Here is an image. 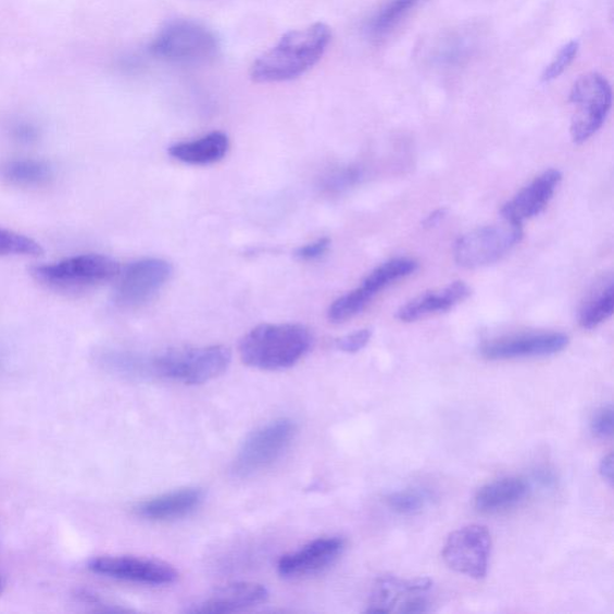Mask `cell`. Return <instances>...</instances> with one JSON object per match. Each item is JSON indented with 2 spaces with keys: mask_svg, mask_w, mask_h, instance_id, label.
I'll return each mask as SVG.
<instances>
[{
  "mask_svg": "<svg viewBox=\"0 0 614 614\" xmlns=\"http://www.w3.org/2000/svg\"><path fill=\"white\" fill-rule=\"evenodd\" d=\"M330 41L331 30L321 22L289 32L253 63L251 77L258 84H279L304 75L322 60Z\"/></svg>",
  "mask_w": 614,
  "mask_h": 614,
  "instance_id": "cell-1",
  "label": "cell"
},
{
  "mask_svg": "<svg viewBox=\"0 0 614 614\" xmlns=\"http://www.w3.org/2000/svg\"><path fill=\"white\" fill-rule=\"evenodd\" d=\"M312 344L310 330L301 324H261L240 341L239 353L248 366L277 371L295 366Z\"/></svg>",
  "mask_w": 614,
  "mask_h": 614,
  "instance_id": "cell-2",
  "label": "cell"
},
{
  "mask_svg": "<svg viewBox=\"0 0 614 614\" xmlns=\"http://www.w3.org/2000/svg\"><path fill=\"white\" fill-rule=\"evenodd\" d=\"M231 354L224 346L171 349L149 358L150 374L187 386L204 385L222 376Z\"/></svg>",
  "mask_w": 614,
  "mask_h": 614,
  "instance_id": "cell-3",
  "label": "cell"
},
{
  "mask_svg": "<svg viewBox=\"0 0 614 614\" xmlns=\"http://www.w3.org/2000/svg\"><path fill=\"white\" fill-rule=\"evenodd\" d=\"M220 50L215 34L199 22L177 20L162 28L150 52L159 60L183 65L211 62Z\"/></svg>",
  "mask_w": 614,
  "mask_h": 614,
  "instance_id": "cell-4",
  "label": "cell"
},
{
  "mask_svg": "<svg viewBox=\"0 0 614 614\" xmlns=\"http://www.w3.org/2000/svg\"><path fill=\"white\" fill-rule=\"evenodd\" d=\"M296 433L297 426L289 419H277L258 428L239 449L231 473L237 478H250L271 467L291 446Z\"/></svg>",
  "mask_w": 614,
  "mask_h": 614,
  "instance_id": "cell-5",
  "label": "cell"
},
{
  "mask_svg": "<svg viewBox=\"0 0 614 614\" xmlns=\"http://www.w3.org/2000/svg\"><path fill=\"white\" fill-rule=\"evenodd\" d=\"M121 274L117 262L102 254H80L32 270L34 279L54 289H78L96 286Z\"/></svg>",
  "mask_w": 614,
  "mask_h": 614,
  "instance_id": "cell-6",
  "label": "cell"
},
{
  "mask_svg": "<svg viewBox=\"0 0 614 614\" xmlns=\"http://www.w3.org/2000/svg\"><path fill=\"white\" fill-rule=\"evenodd\" d=\"M574 108L571 135L576 145L585 143L605 123L612 106L609 80L597 73L579 77L571 92Z\"/></svg>",
  "mask_w": 614,
  "mask_h": 614,
  "instance_id": "cell-7",
  "label": "cell"
},
{
  "mask_svg": "<svg viewBox=\"0 0 614 614\" xmlns=\"http://www.w3.org/2000/svg\"><path fill=\"white\" fill-rule=\"evenodd\" d=\"M523 236V227L509 222L472 230L458 240L455 261L467 270L493 264L512 251Z\"/></svg>",
  "mask_w": 614,
  "mask_h": 614,
  "instance_id": "cell-8",
  "label": "cell"
},
{
  "mask_svg": "<svg viewBox=\"0 0 614 614\" xmlns=\"http://www.w3.org/2000/svg\"><path fill=\"white\" fill-rule=\"evenodd\" d=\"M491 548L489 529L471 525L451 532L444 544L443 559L450 569L480 579L488 574Z\"/></svg>",
  "mask_w": 614,
  "mask_h": 614,
  "instance_id": "cell-9",
  "label": "cell"
},
{
  "mask_svg": "<svg viewBox=\"0 0 614 614\" xmlns=\"http://www.w3.org/2000/svg\"><path fill=\"white\" fill-rule=\"evenodd\" d=\"M431 578L402 579L385 576L378 579L371 596L367 613H426L431 610L427 594Z\"/></svg>",
  "mask_w": 614,
  "mask_h": 614,
  "instance_id": "cell-10",
  "label": "cell"
},
{
  "mask_svg": "<svg viewBox=\"0 0 614 614\" xmlns=\"http://www.w3.org/2000/svg\"><path fill=\"white\" fill-rule=\"evenodd\" d=\"M172 274V265L160 259H146L127 265L115 287V303L123 308L148 303L170 281Z\"/></svg>",
  "mask_w": 614,
  "mask_h": 614,
  "instance_id": "cell-11",
  "label": "cell"
},
{
  "mask_svg": "<svg viewBox=\"0 0 614 614\" xmlns=\"http://www.w3.org/2000/svg\"><path fill=\"white\" fill-rule=\"evenodd\" d=\"M88 567L98 575L147 586L171 585L178 578L175 567L167 563L129 555H103L91 560Z\"/></svg>",
  "mask_w": 614,
  "mask_h": 614,
  "instance_id": "cell-12",
  "label": "cell"
},
{
  "mask_svg": "<svg viewBox=\"0 0 614 614\" xmlns=\"http://www.w3.org/2000/svg\"><path fill=\"white\" fill-rule=\"evenodd\" d=\"M569 338L565 334H525L486 342L480 352L489 361H508V359L557 354L565 350Z\"/></svg>",
  "mask_w": 614,
  "mask_h": 614,
  "instance_id": "cell-13",
  "label": "cell"
},
{
  "mask_svg": "<svg viewBox=\"0 0 614 614\" xmlns=\"http://www.w3.org/2000/svg\"><path fill=\"white\" fill-rule=\"evenodd\" d=\"M562 178L559 170L543 172L502 208L505 222L523 226L526 220L539 215L548 206Z\"/></svg>",
  "mask_w": 614,
  "mask_h": 614,
  "instance_id": "cell-14",
  "label": "cell"
},
{
  "mask_svg": "<svg viewBox=\"0 0 614 614\" xmlns=\"http://www.w3.org/2000/svg\"><path fill=\"white\" fill-rule=\"evenodd\" d=\"M343 549L344 541L341 538H321L296 552L284 555L277 565V571L287 578L315 574L338 560Z\"/></svg>",
  "mask_w": 614,
  "mask_h": 614,
  "instance_id": "cell-15",
  "label": "cell"
},
{
  "mask_svg": "<svg viewBox=\"0 0 614 614\" xmlns=\"http://www.w3.org/2000/svg\"><path fill=\"white\" fill-rule=\"evenodd\" d=\"M266 598H268V590L262 585L253 582L230 584L197 601L187 612L192 614L234 613L260 605Z\"/></svg>",
  "mask_w": 614,
  "mask_h": 614,
  "instance_id": "cell-16",
  "label": "cell"
},
{
  "mask_svg": "<svg viewBox=\"0 0 614 614\" xmlns=\"http://www.w3.org/2000/svg\"><path fill=\"white\" fill-rule=\"evenodd\" d=\"M472 295L471 287L463 281H456L439 292H427L414 298L398 311L402 322H415L438 312H446L462 303Z\"/></svg>",
  "mask_w": 614,
  "mask_h": 614,
  "instance_id": "cell-17",
  "label": "cell"
},
{
  "mask_svg": "<svg viewBox=\"0 0 614 614\" xmlns=\"http://www.w3.org/2000/svg\"><path fill=\"white\" fill-rule=\"evenodd\" d=\"M200 489H184L159 496L136 506V514L150 521H170L189 515L203 501Z\"/></svg>",
  "mask_w": 614,
  "mask_h": 614,
  "instance_id": "cell-18",
  "label": "cell"
},
{
  "mask_svg": "<svg viewBox=\"0 0 614 614\" xmlns=\"http://www.w3.org/2000/svg\"><path fill=\"white\" fill-rule=\"evenodd\" d=\"M229 149L226 134L214 131L197 140L180 142L168 149L170 155L184 164L205 166L223 160Z\"/></svg>",
  "mask_w": 614,
  "mask_h": 614,
  "instance_id": "cell-19",
  "label": "cell"
},
{
  "mask_svg": "<svg viewBox=\"0 0 614 614\" xmlns=\"http://www.w3.org/2000/svg\"><path fill=\"white\" fill-rule=\"evenodd\" d=\"M528 484L519 478H504L483 486L475 496V508L484 514L500 513L515 506L528 493Z\"/></svg>",
  "mask_w": 614,
  "mask_h": 614,
  "instance_id": "cell-20",
  "label": "cell"
},
{
  "mask_svg": "<svg viewBox=\"0 0 614 614\" xmlns=\"http://www.w3.org/2000/svg\"><path fill=\"white\" fill-rule=\"evenodd\" d=\"M614 309V281L613 277L599 283L588 296L581 311L579 324L587 330L596 329L601 323L607 321Z\"/></svg>",
  "mask_w": 614,
  "mask_h": 614,
  "instance_id": "cell-21",
  "label": "cell"
},
{
  "mask_svg": "<svg viewBox=\"0 0 614 614\" xmlns=\"http://www.w3.org/2000/svg\"><path fill=\"white\" fill-rule=\"evenodd\" d=\"M419 264L411 259H396L378 266L373 273L365 277L359 289L369 301L381 291V289L396 283L404 276L418 271Z\"/></svg>",
  "mask_w": 614,
  "mask_h": 614,
  "instance_id": "cell-22",
  "label": "cell"
},
{
  "mask_svg": "<svg viewBox=\"0 0 614 614\" xmlns=\"http://www.w3.org/2000/svg\"><path fill=\"white\" fill-rule=\"evenodd\" d=\"M3 176L18 187H40L51 179L52 170L43 161L15 160L5 165Z\"/></svg>",
  "mask_w": 614,
  "mask_h": 614,
  "instance_id": "cell-23",
  "label": "cell"
},
{
  "mask_svg": "<svg viewBox=\"0 0 614 614\" xmlns=\"http://www.w3.org/2000/svg\"><path fill=\"white\" fill-rule=\"evenodd\" d=\"M43 253L39 242L16 231L0 228V258L32 256L38 258Z\"/></svg>",
  "mask_w": 614,
  "mask_h": 614,
  "instance_id": "cell-24",
  "label": "cell"
},
{
  "mask_svg": "<svg viewBox=\"0 0 614 614\" xmlns=\"http://www.w3.org/2000/svg\"><path fill=\"white\" fill-rule=\"evenodd\" d=\"M419 2L421 0H391L371 22V33L375 34V36H384Z\"/></svg>",
  "mask_w": 614,
  "mask_h": 614,
  "instance_id": "cell-25",
  "label": "cell"
},
{
  "mask_svg": "<svg viewBox=\"0 0 614 614\" xmlns=\"http://www.w3.org/2000/svg\"><path fill=\"white\" fill-rule=\"evenodd\" d=\"M427 498L425 493L416 490H404L393 492L387 497V504L392 510L401 515H413L421 513L425 506Z\"/></svg>",
  "mask_w": 614,
  "mask_h": 614,
  "instance_id": "cell-26",
  "label": "cell"
},
{
  "mask_svg": "<svg viewBox=\"0 0 614 614\" xmlns=\"http://www.w3.org/2000/svg\"><path fill=\"white\" fill-rule=\"evenodd\" d=\"M578 48L577 41H571L563 46L559 54L554 57V60L544 68L541 76L542 83H551V80L563 75L566 68L575 61Z\"/></svg>",
  "mask_w": 614,
  "mask_h": 614,
  "instance_id": "cell-27",
  "label": "cell"
},
{
  "mask_svg": "<svg viewBox=\"0 0 614 614\" xmlns=\"http://www.w3.org/2000/svg\"><path fill=\"white\" fill-rule=\"evenodd\" d=\"M371 338H373V331L362 329L343 336V338L336 341V347L344 353H358L365 349Z\"/></svg>",
  "mask_w": 614,
  "mask_h": 614,
  "instance_id": "cell-28",
  "label": "cell"
},
{
  "mask_svg": "<svg viewBox=\"0 0 614 614\" xmlns=\"http://www.w3.org/2000/svg\"><path fill=\"white\" fill-rule=\"evenodd\" d=\"M590 430L600 439H610L613 436V409L612 405L601 409L590 423Z\"/></svg>",
  "mask_w": 614,
  "mask_h": 614,
  "instance_id": "cell-29",
  "label": "cell"
},
{
  "mask_svg": "<svg viewBox=\"0 0 614 614\" xmlns=\"http://www.w3.org/2000/svg\"><path fill=\"white\" fill-rule=\"evenodd\" d=\"M362 177V172L350 167L338 171L327 180V188L333 191H341L351 188Z\"/></svg>",
  "mask_w": 614,
  "mask_h": 614,
  "instance_id": "cell-30",
  "label": "cell"
},
{
  "mask_svg": "<svg viewBox=\"0 0 614 614\" xmlns=\"http://www.w3.org/2000/svg\"><path fill=\"white\" fill-rule=\"evenodd\" d=\"M330 248V239L328 238H321L314 242H310L304 247H300L296 251V258L300 261H315L324 256Z\"/></svg>",
  "mask_w": 614,
  "mask_h": 614,
  "instance_id": "cell-31",
  "label": "cell"
},
{
  "mask_svg": "<svg viewBox=\"0 0 614 614\" xmlns=\"http://www.w3.org/2000/svg\"><path fill=\"white\" fill-rule=\"evenodd\" d=\"M613 455L610 454L607 456H605L604 459H602V461L600 462V474L601 477L604 478L607 483H610L611 485L613 484Z\"/></svg>",
  "mask_w": 614,
  "mask_h": 614,
  "instance_id": "cell-32",
  "label": "cell"
},
{
  "mask_svg": "<svg viewBox=\"0 0 614 614\" xmlns=\"http://www.w3.org/2000/svg\"><path fill=\"white\" fill-rule=\"evenodd\" d=\"M447 215V210H438L425 218L424 227L437 226Z\"/></svg>",
  "mask_w": 614,
  "mask_h": 614,
  "instance_id": "cell-33",
  "label": "cell"
},
{
  "mask_svg": "<svg viewBox=\"0 0 614 614\" xmlns=\"http://www.w3.org/2000/svg\"><path fill=\"white\" fill-rule=\"evenodd\" d=\"M5 587H7L5 579L2 576H0V596H2L5 592Z\"/></svg>",
  "mask_w": 614,
  "mask_h": 614,
  "instance_id": "cell-34",
  "label": "cell"
}]
</instances>
